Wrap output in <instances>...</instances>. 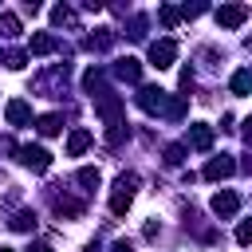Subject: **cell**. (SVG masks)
Returning <instances> with one entry per match:
<instances>
[{
    "instance_id": "1",
    "label": "cell",
    "mask_w": 252,
    "mask_h": 252,
    "mask_svg": "<svg viewBox=\"0 0 252 252\" xmlns=\"http://www.w3.org/2000/svg\"><path fill=\"white\" fill-rule=\"evenodd\" d=\"M134 189H138V173H122V177L114 181V193H110V213H114V217H126V213H130Z\"/></svg>"
},
{
    "instance_id": "2",
    "label": "cell",
    "mask_w": 252,
    "mask_h": 252,
    "mask_svg": "<svg viewBox=\"0 0 252 252\" xmlns=\"http://www.w3.org/2000/svg\"><path fill=\"white\" fill-rule=\"evenodd\" d=\"M173 59H177V43H173V39H154V43H150V63H154L158 71L173 67Z\"/></svg>"
},
{
    "instance_id": "3",
    "label": "cell",
    "mask_w": 252,
    "mask_h": 252,
    "mask_svg": "<svg viewBox=\"0 0 252 252\" xmlns=\"http://www.w3.org/2000/svg\"><path fill=\"white\" fill-rule=\"evenodd\" d=\"M138 106L142 110H158V114H169V94L161 91V87H142V94H138Z\"/></svg>"
},
{
    "instance_id": "4",
    "label": "cell",
    "mask_w": 252,
    "mask_h": 252,
    "mask_svg": "<svg viewBox=\"0 0 252 252\" xmlns=\"http://www.w3.org/2000/svg\"><path fill=\"white\" fill-rule=\"evenodd\" d=\"M16 154H20V161H24L32 173H47V165H51V154H47L43 146H20Z\"/></svg>"
},
{
    "instance_id": "5",
    "label": "cell",
    "mask_w": 252,
    "mask_h": 252,
    "mask_svg": "<svg viewBox=\"0 0 252 252\" xmlns=\"http://www.w3.org/2000/svg\"><path fill=\"white\" fill-rule=\"evenodd\" d=\"M248 20V4H220L217 8V24L220 28H240Z\"/></svg>"
},
{
    "instance_id": "6",
    "label": "cell",
    "mask_w": 252,
    "mask_h": 252,
    "mask_svg": "<svg viewBox=\"0 0 252 252\" xmlns=\"http://www.w3.org/2000/svg\"><path fill=\"white\" fill-rule=\"evenodd\" d=\"M209 209H213L217 217H232V213L240 209V197H236L232 189H220V193H213V201H209Z\"/></svg>"
},
{
    "instance_id": "7",
    "label": "cell",
    "mask_w": 252,
    "mask_h": 252,
    "mask_svg": "<svg viewBox=\"0 0 252 252\" xmlns=\"http://www.w3.org/2000/svg\"><path fill=\"white\" fill-rule=\"evenodd\" d=\"M228 173H236V161H232L228 154H220V158H213V161L205 165V177H209V181H220V177H228Z\"/></svg>"
},
{
    "instance_id": "8",
    "label": "cell",
    "mask_w": 252,
    "mask_h": 252,
    "mask_svg": "<svg viewBox=\"0 0 252 252\" xmlns=\"http://www.w3.org/2000/svg\"><path fill=\"white\" fill-rule=\"evenodd\" d=\"M189 146H193V150H209V146H213V126L189 122Z\"/></svg>"
},
{
    "instance_id": "9",
    "label": "cell",
    "mask_w": 252,
    "mask_h": 252,
    "mask_svg": "<svg viewBox=\"0 0 252 252\" xmlns=\"http://www.w3.org/2000/svg\"><path fill=\"white\" fill-rule=\"evenodd\" d=\"M55 47H59V43H55L51 32H35V35L28 39V51H32V55H51Z\"/></svg>"
},
{
    "instance_id": "10",
    "label": "cell",
    "mask_w": 252,
    "mask_h": 252,
    "mask_svg": "<svg viewBox=\"0 0 252 252\" xmlns=\"http://www.w3.org/2000/svg\"><path fill=\"white\" fill-rule=\"evenodd\" d=\"M4 118H8V122H12V126H24V122H28V118H32V106H28V102H24V98H12V102H8V106H4Z\"/></svg>"
},
{
    "instance_id": "11",
    "label": "cell",
    "mask_w": 252,
    "mask_h": 252,
    "mask_svg": "<svg viewBox=\"0 0 252 252\" xmlns=\"http://www.w3.org/2000/svg\"><path fill=\"white\" fill-rule=\"evenodd\" d=\"M87 146H91V130H71L67 134V158H79Z\"/></svg>"
},
{
    "instance_id": "12",
    "label": "cell",
    "mask_w": 252,
    "mask_h": 252,
    "mask_svg": "<svg viewBox=\"0 0 252 252\" xmlns=\"http://www.w3.org/2000/svg\"><path fill=\"white\" fill-rule=\"evenodd\" d=\"M114 75H118V79H126V83H134V79L142 75V63L126 55V59H118V67H114Z\"/></svg>"
},
{
    "instance_id": "13",
    "label": "cell",
    "mask_w": 252,
    "mask_h": 252,
    "mask_svg": "<svg viewBox=\"0 0 252 252\" xmlns=\"http://www.w3.org/2000/svg\"><path fill=\"white\" fill-rule=\"evenodd\" d=\"M39 134H43V138L63 134V118H59V114H43V118H39Z\"/></svg>"
},
{
    "instance_id": "14",
    "label": "cell",
    "mask_w": 252,
    "mask_h": 252,
    "mask_svg": "<svg viewBox=\"0 0 252 252\" xmlns=\"http://www.w3.org/2000/svg\"><path fill=\"white\" fill-rule=\"evenodd\" d=\"M0 35H4V39H16V35H20V20H16L12 12H0Z\"/></svg>"
},
{
    "instance_id": "15",
    "label": "cell",
    "mask_w": 252,
    "mask_h": 252,
    "mask_svg": "<svg viewBox=\"0 0 252 252\" xmlns=\"http://www.w3.org/2000/svg\"><path fill=\"white\" fill-rule=\"evenodd\" d=\"M51 24H59V28H75V12L59 4V8H51Z\"/></svg>"
},
{
    "instance_id": "16",
    "label": "cell",
    "mask_w": 252,
    "mask_h": 252,
    "mask_svg": "<svg viewBox=\"0 0 252 252\" xmlns=\"http://www.w3.org/2000/svg\"><path fill=\"white\" fill-rule=\"evenodd\" d=\"M252 91V71H236L232 75V94H248Z\"/></svg>"
},
{
    "instance_id": "17",
    "label": "cell",
    "mask_w": 252,
    "mask_h": 252,
    "mask_svg": "<svg viewBox=\"0 0 252 252\" xmlns=\"http://www.w3.org/2000/svg\"><path fill=\"white\" fill-rule=\"evenodd\" d=\"M55 213H63V217H79V213H83V205H79V201H71V197H55Z\"/></svg>"
},
{
    "instance_id": "18",
    "label": "cell",
    "mask_w": 252,
    "mask_h": 252,
    "mask_svg": "<svg viewBox=\"0 0 252 252\" xmlns=\"http://www.w3.org/2000/svg\"><path fill=\"white\" fill-rule=\"evenodd\" d=\"M98 181H102V173H98V169H91V165H87V169H79V185L98 189Z\"/></svg>"
},
{
    "instance_id": "19",
    "label": "cell",
    "mask_w": 252,
    "mask_h": 252,
    "mask_svg": "<svg viewBox=\"0 0 252 252\" xmlns=\"http://www.w3.org/2000/svg\"><path fill=\"white\" fill-rule=\"evenodd\" d=\"M12 228L32 232V228H35V213H16V217H12Z\"/></svg>"
},
{
    "instance_id": "20",
    "label": "cell",
    "mask_w": 252,
    "mask_h": 252,
    "mask_svg": "<svg viewBox=\"0 0 252 252\" xmlns=\"http://www.w3.org/2000/svg\"><path fill=\"white\" fill-rule=\"evenodd\" d=\"M185 161V146H165V165H181Z\"/></svg>"
},
{
    "instance_id": "21",
    "label": "cell",
    "mask_w": 252,
    "mask_h": 252,
    "mask_svg": "<svg viewBox=\"0 0 252 252\" xmlns=\"http://www.w3.org/2000/svg\"><path fill=\"white\" fill-rule=\"evenodd\" d=\"M158 16H161V24H165V28H177V20H181V12H177V8H169V4H165Z\"/></svg>"
},
{
    "instance_id": "22",
    "label": "cell",
    "mask_w": 252,
    "mask_h": 252,
    "mask_svg": "<svg viewBox=\"0 0 252 252\" xmlns=\"http://www.w3.org/2000/svg\"><path fill=\"white\" fill-rule=\"evenodd\" d=\"M28 59H24V51H4V67H12V71H20Z\"/></svg>"
},
{
    "instance_id": "23",
    "label": "cell",
    "mask_w": 252,
    "mask_h": 252,
    "mask_svg": "<svg viewBox=\"0 0 252 252\" xmlns=\"http://www.w3.org/2000/svg\"><path fill=\"white\" fill-rule=\"evenodd\" d=\"M236 240H240L244 248L252 244V220H240V224H236Z\"/></svg>"
},
{
    "instance_id": "24",
    "label": "cell",
    "mask_w": 252,
    "mask_h": 252,
    "mask_svg": "<svg viewBox=\"0 0 252 252\" xmlns=\"http://www.w3.org/2000/svg\"><path fill=\"white\" fill-rule=\"evenodd\" d=\"M244 142L252 146V118H244Z\"/></svg>"
},
{
    "instance_id": "25",
    "label": "cell",
    "mask_w": 252,
    "mask_h": 252,
    "mask_svg": "<svg viewBox=\"0 0 252 252\" xmlns=\"http://www.w3.org/2000/svg\"><path fill=\"white\" fill-rule=\"evenodd\" d=\"M4 150H16V146H12V138H0V154H4Z\"/></svg>"
},
{
    "instance_id": "26",
    "label": "cell",
    "mask_w": 252,
    "mask_h": 252,
    "mask_svg": "<svg viewBox=\"0 0 252 252\" xmlns=\"http://www.w3.org/2000/svg\"><path fill=\"white\" fill-rule=\"evenodd\" d=\"M32 252H51V244H35V248H32Z\"/></svg>"
},
{
    "instance_id": "27",
    "label": "cell",
    "mask_w": 252,
    "mask_h": 252,
    "mask_svg": "<svg viewBox=\"0 0 252 252\" xmlns=\"http://www.w3.org/2000/svg\"><path fill=\"white\" fill-rule=\"evenodd\" d=\"M0 252H16V248H0Z\"/></svg>"
}]
</instances>
